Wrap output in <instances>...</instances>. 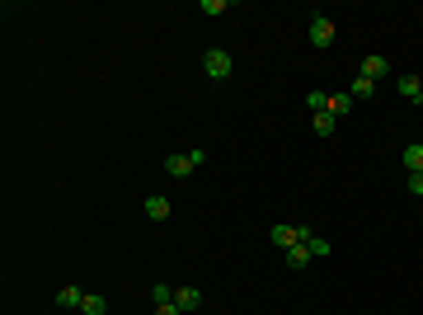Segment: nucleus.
<instances>
[{
    "instance_id": "f257e3e1",
    "label": "nucleus",
    "mask_w": 423,
    "mask_h": 315,
    "mask_svg": "<svg viewBox=\"0 0 423 315\" xmlns=\"http://www.w3.org/2000/svg\"><path fill=\"white\" fill-rule=\"evenodd\" d=\"M203 71H207V80H231V71H236V57L226 52V48H212V52L203 57Z\"/></svg>"
},
{
    "instance_id": "f03ea898",
    "label": "nucleus",
    "mask_w": 423,
    "mask_h": 315,
    "mask_svg": "<svg viewBox=\"0 0 423 315\" xmlns=\"http://www.w3.org/2000/svg\"><path fill=\"white\" fill-rule=\"evenodd\" d=\"M334 43V19L329 14H311V48H329Z\"/></svg>"
},
{
    "instance_id": "7ed1b4c3",
    "label": "nucleus",
    "mask_w": 423,
    "mask_h": 315,
    "mask_svg": "<svg viewBox=\"0 0 423 315\" xmlns=\"http://www.w3.org/2000/svg\"><path fill=\"white\" fill-rule=\"evenodd\" d=\"M174 306H179V311H198V306H203V292L198 287H174Z\"/></svg>"
},
{
    "instance_id": "20e7f679",
    "label": "nucleus",
    "mask_w": 423,
    "mask_h": 315,
    "mask_svg": "<svg viewBox=\"0 0 423 315\" xmlns=\"http://www.w3.org/2000/svg\"><path fill=\"white\" fill-rule=\"evenodd\" d=\"M273 250H282V254H287L291 245H301V236H296V226H273Z\"/></svg>"
},
{
    "instance_id": "39448f33",
    "label": "nucleus",
    "mask_w": 423,
    "mask_h": 315,
    "mask_svg": "<svg viewBox=\"0 0 423 315\" xmlns=\"http://www.w3.org/2000/svg\"><path fill=\"white\" fill-rule=\"evenodd\" d=\"M165 174H169V179H188V174H193V160L188 156H165Z\"/></svg>"
},
{
    "instance_id": "423d86ee",
    "label": "nucleus",
    "mask_w": 423,
    "mask_h": 315,
    "mask_svg": "<svg viewBox=\"0 0 423 315\" xmlns=\"http://www.w3.org/2000/svg\"><path fill=\"white\" fill-rule=\"evenodd\" d=\"M282 263H287L291 273H301V268H311V250H306V245H291L287 254H282Z\"/></svg>"
},
{
    "instance_id": "0eeeda50",
    "label": "nucleus",
    "mask_w": 423,
    "mask_h": 315,
    "mask_svg": "<svg viewBox=\"0 0 423 315\" xmlns=\"http://www.w3.org/2000/svg\"><path fill=\"white\" fill-rule=\"evenodd\" d=\"M311 128H316V136H334V128H339V118L324 108V113H311Z\"/></svg>"
},
{
    "instance_id": "6e6552de",
    "label": "nucleus",
    "mask_w": 423,
    "mask_h": 315,
    "mask_svg": "<svg viewBox=\"0 0 423 315\" xmlns=\"http://www.w3.org/2000/svg\"><path fill=\"white\" fill-rule=\"evenodd\" d=\"M395 90L404 94V99H414V104L423 99V80H419V76H400V80H395Z\"/></svg>"
},
{
    "instance_id": "1a4fd4ad",
    "label": "nucleus",
    "mask_w": 423,
    "mask_h": 315,
    "mask_svg": "<svg viewBox=\"0 0 423 315\" xmlns=\"http://www.w3.org/2000/svg\"><path fill=\"white\" fill-rule=\"evenodd\" d=\"M404 165H409V174H423V141H409V146H404Z\"/></svg>"
},
{
    "instance_id": "9d476101",
    "label": "nucleus",
    "mask_w": 423,
    "mask_h": 315,
    "mask_svg": "<svg viewBox=\"0 0 423 315\" xmlns=\"http://www.w3.org/2000/svg\"><path fill=\"white\" fill-rule=\"evenodd\" d=\"M80 301H85V292H80V287H61V292H56V306H61V311H80Z\"/></svg>"
},
{
    "instance_id": "9b49d317",
    "label": "nucleus",
    "mask_w": 423,
    "mask_h": 315,
    "mask_svg": "<svg viewBox=\"0 0 423 315\" xmlns=\"http://www.w3.org/2000/svg\"><path fill=\"white\" fill-rule=\"evenodd\" d=\"M80 315H108V301L99 292H85V301H80Z\"/></svg>"
},
{
    "instance_id": "f8f14e48",
    "label": "nucleus",
    "mask_w": 423,
    "mask_h": 315,
    "mask_svg": "<svg viewBox=\"0 0 423 315\" xmlns=\"http://www.w3.org/2000/svg\"><path fill=\"white\" fill-rule=\"evenodd\" d=\"M146 216H151V221H165V216H169V198L151 193V198H146Z\"/></svg>"
},
{
    "instance_id": "ddd939ff",
    "label": "nucleus",
    "mask_w": 423,
    "mask_h": 315,
    "mask_svg": "<svg viewBox=\"0 0 423 315\" xmlns=\"http://www.w3.org/2000/svg\"><path fill=\"white\" fill-rule=\"evenodd\" d=\"M362 76H367L371 85H376V80H386V57H367V61H362Z\"/></svg>"
},
{
    "instance_id": "4468645a",
    "label": "nucleus",
    "mask_w": 423,
    "mask_h": 315,
    "mask_svg": "<svg viewBox=\"0 0 423 315\" xmlns=\"http://www.w3.org/2000/svg\"><path fill=\"white\" fill-rule=\"evenodd\" d=\"M348 108H353V94H348V90H339V94H329V113H334V118H344Z\"/></svg>"
},
{
    "instance_id": "2eb2a0df",
    "label": "nucleus",
    "mask_w": 423,
    "mask_h": 315,
    "mask_svg": "<svg viewBox=\"0 0 423 315\" xmlns=\"http://www.w3.org/2000/svg\"><path fill=\"white\" fill-rule=\"evenodd\" d=\"M306 108H311V113H324V108H329V94H324V90H311V94H306Z\"/></svg>"
},
{
    "instance_id": "dca6fc26",
    "label": "nucleus",
    "mask_w": 423,
    "mask_h": 315,
    "mask_svg": "<svg viewBox=\"0 0 423 315\" xmlns=\"http://www.w3.org/2000/svg\"><path fill=\"white\" fill-rule=\"evenodd\" d=\"M151 301H156V306H169V301H174V287H169V283H156V287H151Z\"/></svg>"
},
{
    "instance_id": "f3484780",
    "label": "nucleus",
    "mask_w": 423,
    "mask_h": 315,
    "mask_svg": "<svg viewBox=\"0 0 423 315\" xmlns=\"http://www.w3.org/2000/svg\"><path fill=\"white\" fill-rule=\"evenodd\" d=\"M371 94H376V85H371L367 76H358V80H353V99H371Z\"/></svg>"
},
{
    "instance_id": "a211bd4d",
    "label": "nucleus",
    "mask_w": 423,
    "mask_h": 315,
    "mask_svg": "<svg viewBox=\"0 0 423 315\" xmlns=\"http://www.w3.org/2000/svg\"><path fill=\"white\" fill-rule=\"evenodd\" d=\"M306 250H311V259H329V240H320V236L306 240Z\"/></svg>"
},
{
    "instance_id": "6ab92c4d",
    "label": "nucleus",
    "mask_w": 423,
    "mask_h": 315,
    "mask_svg": "<svg viewBox=\"0 0 423 315\" xmlns=\"http://www.w3.org/2000/svg\"><path fill=\"white\" fill-rule=\"evenodd\" d=\"M198 10H203V14H226V0H203Z\"/></svg>"
},
{
    "instance_id": "aec40b11",
    "label": "nucleus",
    "mask_w": 423,
    "mask_h": 315,
    "mask_svg": "<svg viewBox=\"0 0 423 315\" xmlns=\"http://www.w3.org/2000/svg\"><path fill=\"white\" fill-rule=\"evenodd\" d=\"M188 160H193V170H198V165H207V151H203V146H193V151H184Z\"/></svg>"
},
{
    "instance_id": "412c9836",
    "label": "nucleus",
    "mask_w": 423,
    "mask_h": 315,
    "mask_svg": "<svg viewBox=\"0 0 423 315\" xmlns=\"http://www.w3.org/2000/svg\"><path fill=\"white\" fill-rule=\"evenodd\" d=\"M409 193H414V198H423V174H409Z\"/></svg>"
},
{
    "instance_id": "4be33fe9",
    "label": "nucleus",
    "mask_w": 423,
    "mask_h": 315,
    "mask_svg": "<svg viewBox=\"0 0 423 315\" xmlns=\"http://www.w3.org/2000/svg\"><path fill=\"white\" fill-rule=\"evenodd\" d=\"M156 315H184V311H179L174 301H169V306H156Z\"/></svg>"
}]
</instances>
